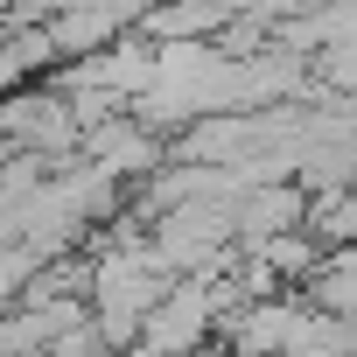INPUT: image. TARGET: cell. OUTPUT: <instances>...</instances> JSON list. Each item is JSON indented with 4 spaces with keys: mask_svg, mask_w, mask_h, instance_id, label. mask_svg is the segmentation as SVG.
<instances>
[{
    "mask_svg": "<svg viewBox=\"0 0 357 357\" xmlns=\"http://www.w3.org/2000/svg\"><path fill=\"white\" fill-rule=\"evenodd\" d=\"M77 154L98 161L105 175H119V183H147L161 161H175L168 140H161V126H147L133 105L112 112V119H98V126H84V147H77Z\"/></svg>",
    "mask_w": 357,
    "mask_h": 357,
    "instance_id": "6da1fadb",
    "label": "cell"
}]
</instances>
